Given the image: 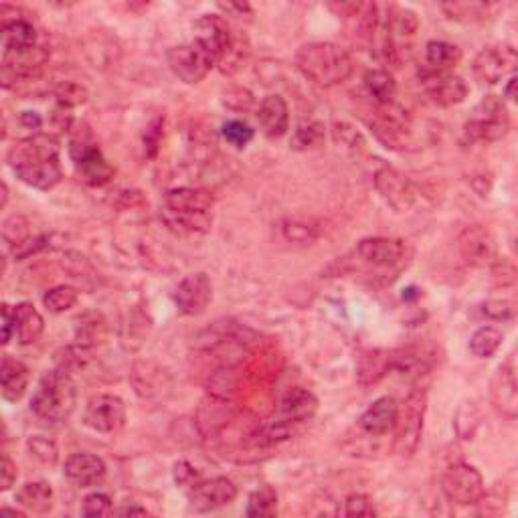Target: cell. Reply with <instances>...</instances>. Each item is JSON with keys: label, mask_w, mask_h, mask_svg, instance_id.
I'll return each mask as SVG.
<instances>
[{"label": "cell", "mask_w": 518, "mask_h": 518, "mask_svg": "<svg viewBox=\"0 0 518 518\" xmlns=\"http://www.w3.org/2000/svg\"><path fill=\"white\" fill-rule=\"evenodd\" d=\"M296 67L318 87H335L353 75V57L335 43H310L296 53Z\"/></svg>", "instance_id": "1"}, {"label": "cell", "mask_w": 518, "mask_h": 518, "mask_svg": "<svg viewBox=\"0 0 518 518\" xmlns=\"http://www.w3.org/2000/svg\"><path fill=\"white\" fill-rule=\"evenodd\" d=\"M77 403L75 383L65 368L47 371L33 393L31 411L49 425H61L72 417Z\"/></svg>", "instance_id": "2"}, {"label": "cell", "mask_w": 518, "mask_h": 518, "mask_svg": "<svg viewBox=\"0 0 518 518\" xmlns=\"http://www.w3.org/2000/svg\"><path fill=\"white\" fill-rule=\"evenodd\" d=\"M511 130V116H508L504 100L498 95H486L476 108L470 120L464 124L460 142L472 146L476 142H496L503 140Z\"/></svg>", "instance_id": "3"}, {"label": "cell", "mask_w": 518, "mask_h": 518, "mask_svg": "<svg viewBox=\"0 0 518 518\" xmlns=\"http://www.w3.org/2000/svg\"><path fill=\"white\" fill-rule=\"evenodd\" d=\"M427 411V395L424 389H414L406 403L403 411L397 415V440H395V450L401 458H411L417 452L424 435V419Z\"/></svg>", "instance_id": "4"}, {"label": "cell", "mask_w": 518, "mask_h": 518, "mask_svg": "<svg viewBox=\"0 0 518 518\" xmlns=\"http://www.w3.org/2000/svg\"><path fill=\"white\" fill-rule=\"evenodd\" d=\"M442 493L454 504H476L484 496V480H482V474L470 464H452L442 476Z\"/></svg>", "instance_id": "5"}, {"label": "cell", "mask_w": 518, "mask_h": 518, "mask_svg": "<svg viewBox=\"0 0 518 518\" xmlns=\"http://www.w3.org/2000/svg\"><path fill=\"white\" fill-rule=\"evenodd\" d=\"M69 152L75 162L77 177L90 187H105L116 174V169L105 161L102 151L93 142H87L83 138H77L69 146Z\"/></svg>", "instance_id": "6"}, {"label": "cell", "mask_w": 518, "mask_h": 518, "mask_svg": "<svg viewBox=\"0 0 518 518\" xmlns=\"http://www.w3.org/2000/svg\"><path fill=\"white\" fill-rule=\"evenodd\" d=\"M406 256V241L389 239V237H371L355 248V258L368 269H399Z\"/></svg>", "instance_id": "7"}, {"label": "cell", "mask_w": 518, "mask_h": 518, "mask_svg": "<svg viewBox=\"0 0 518 518\" xmlns=\"http://www.w3.org/2000/svg\"><path fill=\"white\" fill-rule=\"evenodd\" d=\"M518 65L516 49L511 45L503 47H486L482 49L476 57H474V75L480 83L494 85L503 82L506 75H514Z\"/></svg>", "instance_id": "8"}, {"label": "cell", "mask_w": 518, "mask_h": 518, "mask_svg": "<svg viewBox=\"0 0 518 518\" xmlns=\"http://www.w3.org/2000/svg\"><path fill=\"white\" fill-rule=\"evenodd\" d=\"M169 65L181 82L192 85L203 82L210 69L215 67V61L197 43H189V45H179L169 51Z\"/></svg>", "instance_id": "9"}, {"label": "cell", "mask_w": 518, "mask_h": 518, "mask_svg": "<svg viewBox=\"0 0 518 518\" xmlns=\"http://www.w3.org/2000/svg\"><path fill=\"white\" fill-rule=\"evenodd\" d=\"M462 259L474 268H493L498 249L493 233L480 225H470L458 237Z\"/></svg>", "instance_id": "10"}, {"label": "cell", "mask_w": 518, "mask_h": 518, "mask_svg": "<svg viewBox=\"0 0 518 518\" xmlns=\"http://www.w3.org/2000/svg\"><path fill=\"white\" fill-rule=\"evenodd\" d=\"M231 39L233 31L230 29V24L225 23L223 16L203 15L195 23V41L192 43H197V45L215 61V65H219V61L223 59L227 49H230Z\"/></svg>", "instance_id": "11"}, {"label": "cell", "mask_w": 518, "mask_h": 518, "mask_svg": "<svg viewBox=\"0 0 518 518\" xmlns=\"http://www.w3.org/2000/svg\"><path fill=\"white\" fill-rule=\"evenodd\" d=\"M126 406L116 395H98L87 401L85 424L98 434H113L124 425Z\"/></svg>", "instance_id": "12"}, {"label": "cell", "mask_w": 518, "mask_h": 518, "mask_svg": "<svg viewBox=\"0 0 518 518\" xmlns=\"http://www.w3.org/2000/svg\"><path fill=\"white\" fill-rule=\"evenodd\" d=\"M45 161H59V142L55 136L34 134L23 138L19 142H15L6 154V162L13 171Z\"/></svg>", "instance_id": "13"}, {"label": "cell", "mask_w": 518, "mask_h": 518, "mask_svg": "<svg viewBox=\"0 0 518 518\" xmlns=\"http://www.w3.org/2000/svg\"><path fill=\"white\" fill-rule=\"evenodd\" d=\"M375 187L381 192V197L387 200L395 210H399V213L409 210L417 199L414 182H411L406 174L391 169V166H381V169L375 172Z\"/></svg>", "instance_id": "14"}, {"label": "cell", "mask_w": 518, "mask_h": 518, "mask_svg": "<svg viewBox=\"0 0 518 518\" xmlns=\"http://www.w3.org/2000/svg\"><path fill=\"white\" fill-rule=\"evenodd\" d=\"M174 304L184 316L203 314L213 300V284L207 274H191L174 289Z\"/></svg>", "instance_id": "15"}, {"label": "cell", "mask_w": 518, "mask_h": 518, "mask_svg": "<svg viewBox=\"0 0 518 518\" xmlns=\"http://www.w3.org/2000/svg\"><path fill=\"white\" fill-rule=\"evenodd\" d=\"M421 85L427 93V98L442 108L458 105L468 98V85L460 75L440 73V72H421Z\"/></svg>", "instance_id": "16"}, {"label": "cell", "mask_w": 518, "mask_h": 518, "mask_svg": "<svg viewBox=\"0 0 518 518\" xmlns=\"http://www.w3.org/2000/svg\"><path fill=\"white\" fill-rule=\"evenodd\" d=\"M191 504L199 513H210L217 511V508L231 504L237 498V486L230 478H213L205 482H195L191 486Z\"/></svg>", "instance_id": "17"}, {"label": "cell", "mask_w": 518, "mask_h": 518, "mask_svg": "<svg viewBox=\"0 0 518 518\" xmlns=\"http://www.w3.org/2000/svg\"><path fill=\"white\" fill-rule=\"evenodd\" d=\"M406 113L407 112H403L395 103L379 105L373 132L381 142L387 144V148H406L407 138L411 134V124Z\"/></svg>", "instance_id": "18"}, {"label": "cell", "mask_w": 518, "mask_h": 518, "mask_svg": "<svg viewBox=\"0 0 518 518\" xmlns=\"http://www.w3.org/2000/svg\"><path fill=\"white\" fill-rule=\"evenodd\" d=\"M105 462L93 454H73L65 462V478L77 488H90L105 478Z\"/></svg>", "instance_id": "19"}, {"label": "cell", "mask_w": 518, "mask_h": 518, "mask_svg": "<svg viewBox=\"0 0 518 518\" xmlns=\"http://www.w3.org/2000/svg\"><path fill=\"white\" fill-rule=\"evenodd\" d=\"M493 403L498 414H503L508 419H514L518 414V393H516V375L514 367L508 361L498 367V371L493 379Z\"/></svg>", "instance_id": "20"}, {"label": "cell", "mask_w": 518, "mask_h": 518, "mask_svg": "<svg viewBox=\"0 0 518 518\" xmlns=\"http://www.w3.org/2000/svg\"><path fill=\"white\" fill-rule=\"evenodd\" d=\"M397 415H399V407L395 399L381 397L365 411L361 419H358V425H361L363 432H367L368 435H385L389 434L391 429H395Z\"/></svg>", "instance_id": "21"}, {"label": "cell", "mask_w": 518, "mask_h": 518, "mask_svg": "<svg viewBox=\"0 0 518 518\" xmlns=\"http://www.w3.org/2000/svg\"><path fill=\"white\" fill-rule=\"evenodd\" d=\"M258 122L268 138H282L289 128V110L282 95H268L259 103Z\"/></svg>", "instance_id": "22"}, {"label": "cell", "mask_w": 518, "mask_h": 518, "mask_svg": "<svg viewBox=\"0 0 518 518\" xmlns=\"http://www.w3.org/2000/svg\"><path fill=\"white\" fill-rule=\"evenodd\" d=\"M3 55H19L37 47V31L26 19L3 21Z\"/></svg>", "instance_id": "23"}, {"label": "cell", "mask_w": 518, "mask_h": 518, "mask_svg": "<svg viewBox=\"0 0 518 518\" xmlns=\"http://www.w3.org/2000/svg\"><path fill=\"white\" fill-rule=\"evenodd\" d=\"M278 231L286 243L312 245L322 237L324 225L314 217H286L278 223Z\"/></svg>", "instance_id": "24"}, {"label": "cell", "mask_w": 518, "mask_h": 518, "mask_svg": "<svg viewBox=\"0 0 518 518\" xmlns=\"http://www.w3.org/2000/svg\"><path fill=\"white\" fill-rule=\"evenodd\" d=\"M164 223L182 235H205L213 225V210H164Z\"/></svg>", "instance_id": "25"}, {"label": "cell", "mask_w": 518, "mask_h": 518, "mask_svg": "<svg viewBox=\"0 0 518 518\" xmlns=\"http://www.w3.org/2000/svg\"><path fill=\"white\" fill-rule=\"evenodd\" d=\"M13 324H15V340L19 345H33L34 340L45 330V320L37 312L31 302H21L13 308Z\"/></svg>", "instance_id": "26"}, {"label": "cell", "mask_w": 518, "mask_h": 518, "mask_svg": "<svg viewBox=\"0 0 518 518\" xmlns=\"http://www.w3.org/2000/svg\"><path fill=\"white\" fill-rule=\"evenodd\" d=\"M318 411V399L308 389L294 387L289 389L282 399V419L288 424H302L314 417Z\"/></svg>", "instance_id": "27"}, {"label": "cell", "mask_w": 518, "mask_h": 518, "mask_svg": "<svg viewBox=\"0 0 518 518\" xmlns=\"http://www.w3.org/2000/svg\"><path fill=\"white\" fill-rule=\"evenodd\" d=\"M0 383H3V397L6 401H19L29 387V368L16 358L5 355L0 365Z\"/></svg>", "instance_id": "28"}, {"label": "cell", "mask_w": 518, "mask_h": 518, "mask_svg": "<svg viewBox=\"0 0 518 518\" xmlns=\"http://www.w3.org/2000/svg\"><path fill=\"white\" fill-rule=\"evenodd\" d=\"M15 174L24 184H29V187L39 191H51L53 187H57L61 177H64L59 161H45L29 166H21V169H15Z\"/></svg>", "instance_id": "29"}, {"label": "cell", "mask_w": 518, "mask_h": 518, "mask_svg": "<svg viewBox=\"0 0 518 518\" xmlns=\"http://www.w3.org/2000/svg\"><path fill=\"white\" fill-rule=\"evenodd\" d=\"M213 207V197L207 191L179 187L164 195V210H210Z\"/></svg>", "instance_id": "30"}, {"label": "cell", "mask_w": 518, "mask_h": 518, "mask_svg": "<svg viewBox=\"0 0 518 518\" xmlns=\"http://www.w3.org/2000/svg\"><path fill=\"white\" fill-rule=\"evenodd\" d=\"M108 337V322L100 312H83L75 320V340L82 348L98 347Z\"/></svg>", "instance_id": "31"}, {"label": "cell", "mask_w": 518, "mask_h": 518, "mask_svg": "<svg viewBox=\"0 0 518 518\" xmlns=\"http://www.w3.org/2000/svg\"><path fill=\"white\" fill-rule=\"evenodd\" d=\"M16 503L31 513H49L53 508V488L47 482H26L16 493Z\"/></svg>", "instance_id": "32"}, {"label": "cell", "mask_w": 518, "mask_h": 518, "mask_svg": "<svg viewBox=\"0 0 518 518\" xmlns=\"http://www.w3.org/2000/svg\"><path fill=\"white\" fill-rule=\"evenodd\" d=\"M462 59L460 49L445 41H429L425 45V61L429 72L450 73L454 65H458Z\"/></svg>", "instance_id": "33"}, {"label": "cell", "mask_w": 518, "mask_h": 518, "mask_svg": "<svg viewBox=\"0 0 518 518\" xmlns=\"http://www.w3.org/2000/svg\"><path fill=\"white\" fill-rule=\"evenodd\" d=\"M429 368H432V365H429L427 358L415 353V350H401V353L391 355V371L407 381H415L419 376L427 375Z\"/></svg>", "instance_id": "34"}, {"label": "cell", "mask_w": 518, "mask_h": 518, "mask_svg": "<svg viewBox=\"0 0 518 518\" xmlns=\"http://www.w3.org/2000/svg\"><path fill=\"white\" fill-rule=\"evenodd\" d=\"M365 87L379 105L393 103L395 93H397V82H395V77L389 72H385V69H371V72H367Z\"/></svg>", "instance_id": "35"}, {"label": "cell", "mask_w": 518, "mask_h": 518, "mask_svg": "<svg viewBox=\"0 0 518 518\" xmlns=\"http://www.w3.org/2000/svg\"><path fill=\"white\" fill-rule=\"evenodd\" d=\"M391 371V353H381V350H371L361 357L358 363V379L365 385L376 383Z\"/></svg>", "instance_id": "36"}, {"label": "cell", "mask_w": 518, "mask_h": 518, "mask_svg": "<svg viewBox=\"0 0 518 518\" xmlns=\"http://www.w3.org/2000/svg\"><path fill=\"white\" fill-rule=\"evenodd\" d=\"M278 513V493L271 486H259L253 490L248 500L245 514L249 518H263L274 516Z\"/></svg>", "instance_id": "37"}, {"label": "cell", "mask_w": 518, "mask_h": 518, "mask_svg": "<svg viewBox=\"0 0 518 518\" xmlns=\"http://www.w3.org/2000/svg\"><path fill=\"white\" fill-rule=\"evenodd\" d=\"M324 134H327V128H324L322 122H308V124L296 128L289 146L298 152L312 151V148H318L324 142Z\"/></svg>", "instance_id": "38"}, {"label": "cell", "mask_w": 518, "mask_h": 518, "mask_svg": "<svg viewBox=\"0 0 518 518\" xmlns=\"http://www.w3.org/2000/svg\"><path fill=\"white\" fill-rule=\"evenodd\" d=\"M500 345H503V332L494 327H482L474 332L470 340V350L474 357L488 358L496 353Z\"/></svg>", "instance_id": "39"}, {"label": "cell", "mask_w": 518, "mask_h": 518, "mask_svg": "<svg viewBox=\"0 0 518 518\" xmlns=\"http://www.w3.org/2000/svg\"><path fill=\"white\" fill-rule=\"evenodd\" d=\"M248 57H249V43L245 39V34H233L230 49H227L223 59L219 61V69L227 75H233L239 72Z\"/></svg>", "instance_id": "40"}, {"label": "cell", "mask_w": 518, "mask_h": 518, "mask_svg": "<svg viewBox=\"0 0 518 518\" xmlns=\"http://www.w3.org/2000/svg\"><path fill=\"white\" fill-rule=\"evenodd\" d=\"M79 300V292L72 286H55L51 288L43 296V304H45V308L53 314H61V312H67L69 308H73Z\"/></svg>", "instance_id": "41"}, {"label": "cell", "mask_w": 518, "mask_h": 518, "mask_svg": "<svg viewBox=\"0 0 518 518\" xmlns=\"http://www.w3.org/2000/svg\"><path fill=\"white\" fill-rule=\"evenodd\" d=\"M221 136L227 144L237 148V151H243L253 140V128L241 120H230L223 124Z\"/></svg>", "instance_id": "42"}, {"label": "cell", "mask_w": 518, "mask_h": 518, "mask_svg": "<svg viewBox=\"0 0 518 518\" xmlns=\"http://www.w3.org/2000/svg\"><path fill=\"white\" fill-rule=\"evenodd\" d=\"M29 237H31V230H29V221H26V217L13 215L3 223V239L11 249L19 248V245L29 239Z\"/></svg>", "instance_id": "43"}, {"label": "cell", "mask_w": 518, "mask_h": 518, "mask_svg": "<svg viewBox=\"0 0 518 518\" xmlns=\"http://www.w3.org/2000/svg\"><path fill=\"white\" fill-rule=\"evenodd\" d=\"M90 98V93H87L85 85L82 83H75V82H64L55 87V100L57 105L61 108H77V105H82Z\"/></svg>", "instance_id": "44"}, {"label": "cell", "mask_w": 518, "mask_h": 518, "mask_svg": "<svg viewBox=\"0 0 518 518\" xmlns=\"http://www.w3.org/2000/svg\"><path fill=\"white\" fill-rule=\"evenodd\" d=\"M26 445H29V450L34 458L41 460L43 464H51L53 466V464L57 462V445L47 440V437L33 435Z\"/></svg>", "instance_id": "45"}, {"label": "cell", "mask_w": 518, "mask_h": 518, "mask_svg": "<svg viewBox=\"0 0 518 518\" xmlns=\"http://www.w3.org/2000/svg\"><path fill=\"white\" fill-rule=\"evenodd\" d=\"M345 514L347 516H375V504L367 494H350L345 500Z\"/></svg>", "instance_id": "46"}, {"label": "cell", "mask_w": 518, "mask_h": 518, "mask_svg": "<svg viewBox=\"0 0 518 518\" xmlns=\"http://www.w3.org/2000/svg\"><path fill=\"white\" fill-rule=\"evenodd\" d=\"M112 513V500L108 494L93 493L90 496H85L82 514L83 516H103Z\"/></svg>", "instance_id": "47"}, {"label": "cell", "mask_w": 518, "mask_h": 518, "mask_svg": "<svg viewBox=\"0 0 518 518\" xmlns=\"http://www.w3.org/2000/svg\"><path fill=\"white\" fill-rule=\"evenodd\" d=\"M49 248V235H37V237H29L24 243H21L19 248H13V256L16 259H24L31 258L33 253H37L41 249Z\"/></svg>", "instance_id": "48"}, {"label": "cell", "mask_w": 518, "mask_h": 518, "mask_svg": "<svg viewBox=\"0 0 518 518\" xmlns=\"http://www.w3.org/2000/svg\"><path fill=\"white\" fill-rule=\"evenodd\" d=\"M162 128H164V120L162 118H156L151 126H148L146 134H144V144H146V152L151 158L156 156L158 152V146H161V140H162Z\"/></svg>", "instance_id": "49"}, {"label": "cell", "mask_w": 518, "mask_h": 518, "mask_svg": "<svg viewBox=\"0 0 518 518\" xmlns=\"http://www.w3.org/2000/svg\"><path fill=\"white\" fill-rule=\"evenodd\" d=\"M16 482V464L5 454L0 462V490H11Z\"/></svg>", "instance_id": "50"}, {"label": "cell", "mask_w": 518, "mask_h": 518, "mask_svg": "<svg viewBox=\"0 0 518 518\" xmlns=\"http://www.w3.org/2000/svg\"><path fill=\"white\" fill-rule=\"evenodd\" d=\"M484 314L488 318L494 320H503V318H511L513 316V306L511 302H500V300H493L484 304Z\"/></svg>", "instance_id": "51"}, {"label": "cell", "mask_w": 518, "mask_h": 518, "mask_svg": "<svg viewBox=\"0 0 518 518\" xmlns=\"http://www.w3.org/2000/svg\"><path fill=\"white\" fill-rule=\"evenodd\" d=\"M174 480L181 486H192V480H197V470L189 462H179L174 466Z\"/></svg>", "instance_id": "52"}, {"label": "cell", "mask_w": 518, "mask_h": 518, "mask_svg": "<svg viewBox=\"0 0 518 518\" xmlns=\"http://www.w3.org/2000/svg\"><path fill=\"white\" fill-rule=\"evenodd\" d=\"M15 338V324H13V308L8 304L3 306V345H8Z\"/></svg>", "instance_id": "53"}, {"label": "cell", "mask_w": 518, "mask_h": 518, "mask_svg": "<svg viewBox=\"0 0 518 518\" xmlns=\"http://www.w3.org/2000/svg\"><path fill=\"white\" fill-rule=\"evenodd\" d=\"M21 124L29 130H39L43 126V120L37 112H23L21 113Z\"/></svg>", "instance_id": "54"}, {"label": "cell", "mask_w": 518, "mask_h": 518, "mask_svg": "<svg viewBox=\"0 0 518 518\" xmlns=\"http://www.w3.org/2000/svg\"><path fill=\"white\" fill-rule=\"evenodd\" d=\"M113 514H120V516H144L148 514L146 508H140V506H122L118 511H113Z\"/></svg>", "instance_id": "55"}, {"label": "cell", "mask_w": 518, "mask_h": 518, "mask_svg": "<svg viewBox=\"0 0 518 518\" xmlns=\"http://www.w3.org/2000/svg\"><path fill=\"white\" fill-rule=\"evenodd\" d=\"M516 83H518L516 75H511V82H508L506 90H504V98H508L511 102H514V100H516Z\"/></svg>", "instance_id": "56"}, {"label": "cell", "mask_w": 518, "mask_h": 518, "mask_svg": "<svg viewBox=\"0 0 518 518\" xmlns=\"http://www.w3.org/2000/svg\"><path fill=\"white\" fill-rule=\"evenodd\" d=\"M3 514H13V516H24V513H21V511H13V508H3Z\"/></svg>", "instance_id": "57"}, {"label": "cell", "mask_w": 518, "mask_h": 518, "mask_svg": "<svg viewBox=\"0 0 518 518\" xmlns=\"http://www.w3.org/2000/svg\"><path fill=\"white\" fill-rule=\"evenodd\" d=\"M6 200H8V187L6 182H3V203H0V207H6Z\"/></svg>", "instance_id": "58"}]
</instances>
